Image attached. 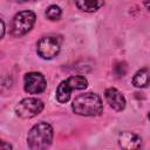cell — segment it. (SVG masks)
I'll use <instances>...</instances> for the list:
<instances>
[{"label":"cell","mask_w":150,"mask_h":150,"mask_svg":"<svg viewBox=\"0 0 150 150\" xmlns=\"http://www.w3.org/2000/svg\"><path fill=\"white\" fill-rule=\"evenodd\" d=\"M69 86L73 88V90H82V89H86L88 87V81L84 76H81V75H74V76H70L67 79Z\"/></svg>","instance_id":"7c38bea8"},{"label":"cell","mask_w":150,"mask_h":150,"mask_svg":"<svg viewBox=\"0 0 150 150\" xmlns=\"http://www.w3.org/2000/svg\"><path fill=\"white\" fill-rule=\"evenodd\" d=\"M43 102L35 97H27L19 102L15 107V112L21 118H32L43 110Z\"/></svg>","instance_id":"5b68a950"},{"label":"cell","mask_w":150,"mask_h":150,"mask_svg":"<svg viewBox=\"0 0 150 150\" xmlns=\"http://www.w3.org/2000/svg\"><path fill=\"white\" fill-rule=\"evenodd\" d=\"M148 118H149V120H150V112H149V114H148Z\"/></svg>","instance_id":"ac0fdd59"},{"label":"cell","mask_w":150,"mask_h":150,"mask_svg":"<svg viewBox=\"0 0 150 150\" xmlns=\"http://www.w3.org/2000/svg\"><path fill=\"white\" fill-rule=\"evenodd\" d=\"M71 109L76 115L97 116L103 111V103L97 94L86 93L74 98L71 103Z\"/></svg>","instance_id":"6da1fadb"},{"label":"cell","mask_w":150,"mask_h":150,"mask_svg":"<svg viewBox=\"0 0 150 150\" xmlns=\"http://www.w3.org/2000/svg\"><path fill=\"white\" fill-rule=\"evenodd\" d=\"M36 20L35 14L32 11H22L14 15L11 25V33L15 38H20L27 34L34 26Z\"/></svg>","instance_id":"3957f363"},{"label":"cell","mask_w":150,"mask_h":150,"mask_svg":"<svg viewBox=\"0 0 150 150\" xmlns=\"http://www.w3.org/2000/svg\"><path fill=\"white\" fill-rule=\"evenodd\" d=\"M53 141V128L47 122L35 124L27 135V144L32 150H42L48 148Z\"/></svg>","instance_id":"7a4b0ae2"},{"label":"cell","mask_w":150,"mask_h":150,"mask_svg":"<svg viewBox=\"0 0 150 150\" xmlns=\"http://www.w3.org/2000/svg\"><path fill=\"white\" fill-rule=\"evenodd\" d=\"M62 39L56 35H46L42 36L36 43V52L39 56L45 60H50L55 57L61 49Z\"/></svg>","instance_id":"277c9868"},{"label":"cell","mask_w":150,"mask_h":150,"mask_svg":"<svg viewBox=\"0 0 150 150\" xmlns=\"http://www.w3.org/2000/svg\"><path fill=\"white\" fill-rule=\"evenodd\" d=\"M144 6H145V8L150 12V0H144Z\"/></svg>","instance_id":"2e32d148"},{"label":"cell","mask_w":150,"mask_h":150,"mask_svg":"<svg viewBox=\"0 0 150 150\" xmlns=\"http://www.w3.org/2000/svg\"><path fill=\"white\" fill-rule=\"evenodd\" d=\"M150 83V68L144 67L136 71L132 77V84L136 88H145Z\"/></svg>","instance_id":"9c48e42d"},{"label":"cell","mask_w":150,"mask_h":150,"mask_svg":"<svg viewBox=\"0 0 150 150\" xmlns=\"http://www.w3.org/2000/svg\"><path fill=\"white\" fill-rule=\"evenodd\" d=\"M104 96L110 108H112L115 111H122L125 108V104H127L125 97L118 89L112 87L108 88L104 91Z\"/></svg>","instance_id":"52a82bcc"},{"label":"cell","mask_w":150,"mask_h":150,"mask_svg":"<svg viewBox=\"0 0 150 150\" xmlns=\"http://www.w3.org/2000/svg\"><path fill=\"white\" fill-rule=\"evenodd\" d=\"M73 88L69 86L67 80H63L56 89V100L60 103H67L70 98V93H71Z\"/></svg>","instance_id":"8fae6325"},{"label":"cell","mask_w":150,"mask_h":150,"mask_svg":"<svg viewBox=\"0 0 150 150\" xmlns=\"http://www.w3.org/2000/svg\"><path fill=\"white\" fill-rule=\"evenodd\" d=\"M47 87L45 76L41 73L30 71L23 77V88L28 94H40Z\"/></svg>","instance_id":"8992f818"},{"label":"cell","mask_w":150,"mask_h":150,"mask_svg":"<svg viewBox=\"0 0 150 150\" xmlns=\"http://www.w3.org/2000/svg\"><path fill=\"white\" fill-rule=\"evenodd\" d=\"M5 149H12V145H9V144H6L5 142H2L1 143V145H0V150H5Z\"/></svg>","instance_id":"9a60e30c"},{"label":"cell","mask_w":150,"mask_h":150,"mask_svg":"<svg viewBox=\"0 0 150 150\" xmlns=\"http://www.w3.org/2000/svg\"><path fill=\"white\" fill-rule=\"evenodd\" d=\"M104 4V0H75V5L79 9L91 13L100 9Z\"/></svg>","instance_id":"30bf717a"},{"label":"cell","mask_w":150,"mask_h":150,"mask_svg":"<svg viewBox=\"0 0 150 150\" xmlns=\"http://www.w3.org/2000/svg\"><path fill=\"white\" fill-rule=\"evenodd\" d=\"M142 144V138L131 131H123L118 136V145L122 149H137Z\"/></svg>","instance_id":"ba28073f"},{"label":"cell","mask_w":150,"mask_h":150,"mask_svg":"<svg viewBox=\"0 0 150 150\" xmlns=\"http://www.w3.org/2000/svg\"><path fill=\"white\" fill-rule=\"evenodd\" d=\"M62 14V11L59 6L56 5H50L47 9H46V16L49 19V20H59L60 16Z\"/></svg>","instance_id":"4fadbf2b"},{"label":"cell","mask_w":150,"mask_h":150,"mask_svg":"<svg viewBox=\"0 0 150 150\" xmlns=\"http://www.w3.org/2000/svg\"><path fill=\"white\" fill-rule=\"evenodd\" d=\"M114 73L117 77H121V76H124L125 73H127V64L124 62H116L115 66H114Z\"/></svg>","instance_id":"5bb4252c"},{"label":"cell","mask_w":150,"mask_h":150,"mask_svg":"<svg viewBox=\"0 0 150 150\" xmlns=\"http://www.w3.org/2000/svg\"><path fill=\"white\" fill-rule=\"evenodd\" d=\"M16 2H27V1H35V0H14Z\"/></svg>","instance_id":"e0dca14e"}]
</instances>
